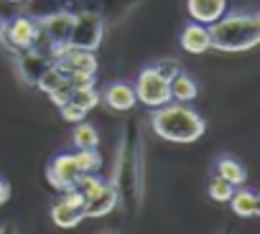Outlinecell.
<instances>
[{"instance_id":"7a4b0ae2","label":"cell","mask_w":260,"mask_h":234,"mask_svg":"<svg viewBox=\"0 0 260 234\" xmlns=\"http://www.w3.org/2000/svg\"><path fill=\"white\" fill-rule=\"evenodd\" d=\"M212 49L237 54V51H252L260 44V16L257 13H235L222 16L214 23H209Z\"/></svg>"},{"instance_id":"7c38bea8","label":"cell","mask_w":260,"mask_h":234,"mask_svg":"<svg viewBox=\"0 0 260 234\" xmlns=\"http://www.w3.org/2000/svg\"><path fill=\"white\" fill-rule=\"evenodd\" d=\"M227 204H230V206H232V211H235L237 216H242V219L257 216V211H260L257 193H255V191H250V188H237V186H235V191H232V196H230V201H227Z\"/></svg>"},{"instance_id":"d6986e66","label":"cell","mask_w":260,"mask_h":234,"mask_svg":"<svg viewBox=\"0 0 260 234\" xmlns=\"http://www.w3.org/2000/svg\"><path fill=\"white\" fill-rule=\"evenodd\" d=\"M232 191H235V186H232L230 181H224L222 176H214V178L209 181V199H212V201L227 204L230 196H232Z\"/></svg>"},{"instance_id":"4fadbf2b","label":"cell","mask_w":260,"mask_h":234,"mask_svg":"<svg viewBox=\"0 0 260 234\" xmlns=\"http://www.w3.org/2000/svg\"><path fill=\"white\" fill-rule=\"evenodd\" d=\"M82 219H87L84 211H82L79 206L64 201V199L51 206V221H54L59 229H74L77 224H82Z\"/></svg>"},{"instance_id":"3957f363","label":"cell","mask_w":260,"mask_h":234,"mask_svg":"<svg viewBox=\"0 0 260 234\" xmlns=\"http://www.w3.org/2000/svg\"><path fill=\"white\" fill-rule=\"evenodd\" d=\"M136 89V99L151 109L171 102V92H169V79L156 69V66H146L141 74H138V84L133 87Z\"/></svg>"},{"instance_id":"9a60e30c","label":"cell","mask_w":260,"mask_h":234,"mask_svg":"<svg viewBox=\"0 0 260 234\" xmlns=\"http://www.w3.org/2000/svg\"><path fill=\"white\" fill-rule=\"evenodd\" d=\"M217 176H222L224 181H230L232 186H242L245 181H247V171H245V166L240 163V161H235V158H219V163H217Z\"/></svg>"},{"instance_id":"6da1fadb","label":"cell","mask_w":260,"mask_h":234,"mask_svg":"<svg viewBox=\"0 0 260 234\" xmlns=\"http://www.w3.org/2000/svg\"><path fill=\"white\" fill-rule=\"evenodd\" d=\"M151 128L158 138L169 143H194L207 133L204 117L194 107H189V102H174V99L153 109Z\"/></svg>"},{"instance_id":"ba28073f","label":"cell","mask_w":260,"mask_h":234,"mask_svg":"<svg viewBox=\"0 0 260 234\" xmlns=\"http://www.w3.org/2000/svg\"><path fill=\"white\" fill-rule=\"evenodd\" d=\"M100 102H105L110 109H115V112H127V109H133L136 104H138V99H136V89L130 87V84H125V82H112V84H107L105 89H102V94H100Z\"/></svg>"},{"instance_id":"5bb4252c","label":"cell","mask_w":260,"mask_h":234,"mask_svg":"<svg viewBox=\"0 0 260 234\" xmlns=\"http://www.w3.org/2000/svg\"><path fill=\"white\" fill-rule=\"evenodd\" d=\"M169 92H171V99H174V102H191V99H197L199 87H197V82H194L189 74L176 71V74L169 79Z\"/></svg>"},{"instance_id":"2e32d148","label":"cell","mask_w":260,"mask_h":234,"mask_svg":"<svg viewBox=\"0 0 260 234\" xmlns=\"http://www.w3.org/2000/svg\"><path fill=\"white\" fill-rule=\"evenodd\" d=\"M69 104L89 112L100 104V92L92 87V84H82V87H72V94H69Z\"/></svg>"},{"instance_id":"e0dca14e","label":"cell","mask_w":260,"mask_h":234,"mask_svg":"<svg viewBox=\"0 0 260 234\" xmlns=\"http://www.w3.org/2000/svg\"><path fill=\"white\" fill-rule=\"evenodd\" d=\"M72 140H74L77 148H97V145H100V135H97V130H94L89 123H84V120L77 123Z\"/></svg>"},{"instance_id":"603a6c76","label":"cell","mask_w":260,"mask_h":234,"mask_svg":"<svg viewBox=\"0 0 260 234\" xmlns=\"http://www.w3.org/2000/svg\"><path fill=\"white\" fill-rule=\"evenodd\" d=\"M8 199H11V183L6 178H0V206H3Z\"/></svg>"},{"instance_id":"7402d4cb","label":"cell","mask_w":260,"mask_h":234,"mask_svg":"<svg viewBox=\"0 0 260 234\" xmlns=\"http://www.w3.org/2000/svg\"><path fill=\"white\" fill-rule=\"evenodd\" d=\"M153 66H156V69H158L166 79H171L176 71H181V64H179V61H174V59H158Z\"/></svg>"},{"instance_id":"30bf717a","label":"cell","mask_w":260,"mask_h":234,"mask_svg":"<svg viewBox=\"0 0 260 234\" xmlns=\"http://www.w3.org/2000/svg\"><path fill=\"white\" fill-rule=\"evenodd\" d=\"M186 11L191 21L209 26L227 13V0H186Z\"/></svg>"},{"instance_id":"9c48e42d","label":"cell","mask_w":260,"mask_h":234,"mask_svg":"<svg viewBox=\"0 0 260 234\" xmlns=\"http://www.w3.org/2000/svg\"><path fill=\"white\" fill-rule=\"evenodd\" d=\"M179 44H181V49L189 51V54H207V51L212 49L209 26L197 23V21L186 23L184 31H181V36H179Z\"/></svg>"},{"instance_id":"52a82bcc","label":"cell","mask_w":260,"mask_h":234,"mask_svg":"<svg viewBox=\"0 0 260 234\" xmlns=\"http://www.w3.org/2000/svg\"><path fill=\"white\" fill-rule=\"evenodd\" d=\"M72 21H74L72 13H51V16H46L39 23L44 38L51 44V51H56L59 46H67V38H69V31H72Z\"/></svg>"},{"instance_id":"ac0fdd59","label":"cell","mask_w":260,"mask_h":234,"mask_svg":"<svg viewBox=\"0 0 260 234\" xmlns=\"http://www.w3.org/2000/svg\"><path fill=\"white\" fill-rule=\"evenodd\" d=\"M74 161H77L82 173H94L100 168V163H102L97 148H79V153H74Z\"/></svg>"},{"instance_id":"277c9868","label":"cell","mask_w":260,"mask_h":234,"mask_svg":"<svg viewBox=\"0 0 260 234\" xmlns=\"http://www.w3.org/2000/svg\"><path fill=\"white\" fill-rule=\"evenodd\" d=\"M100 44H102V18L97 13H92V11L77 13L74 21H72V31H69L67 46L94 51Z\"/></svg>"},{"instance_id":"8992f818","label":"cell","mask_w":260,"mask_h":234,"mask_svg":"<svg viewBox=\"0 0 260 234\" xmlns=\"http://www.w3.org/2000/svg\"><path fill=\"white\" fill-rule=\"evenodd\" d=\"M46 173H49V183L54 188H59V191L74 188L77 181H79V176H82L74 155H59V158H54Z\"/></svg>"},{"instance_id":"cb8c5ba5","label":"cell","mask_w":260,"mask_h":234,"mask_svg":"<svg viewBox=\"0 0 260 234\" xmlns=\"http://www.w3.org/2000/svg\"><path fill=\"white\" fill-rule=\"evenodd\" d=\"M11 3H21V0H11Z\"/></svg>"},{"instance_id":"5b68a950","label":"cell","mask_w":260,"mask_h":234,"mask_svg":"<svg viewBox=\"0 0 260 234\" xmlns=\"http://www.w3.org/2000/svg\"><path fill=\"white\" fill-rule=\"evenodd\" d=\"M0 38L6 41V46H11L13 51H26L34 49L36 38H39V23H34L26 16L11 18L0 26Z\"/></svg>"},{"instance_id":"ffe728a7","label":"cell","mask_w":260,"mask_h":234,"mask_svg":"<svg viewBox=\"0 0 260 234\" xmlns=\"http://www.w3.org/2000/svg\"><path fill=\"white\" fill-rule=\"evenodd\" d=\"M69 94H72V84L64 79L59 87H54V89L49 92V99H51L56 107H61V104H67V102H69Z\"/></svg>"},{"instance_id":"8fae6325","label":"cell","mask_w":260,"mask_h":234,"mask_svg":"<svg viewBox=\"0 0 260 234\" xmlns=\"http://www.w3.org/2000/svg\"><path fill=\"white\" fill-rule=\"evenodd\" d=\"M115 204H117V191L105 183L97 193H92V196L84 199L82 211H84V216H89V219H100V216H107V214L115 209Z\"/></svg>"},{"instance_id":"44dd1931","label":"cell","mask_w":260,"mask_h":234,"mask_svg":"<svg viewBox=\"0 0 260 234\" xmlns=\"http://www.w3.org/2000/svg\"><path fill=\"white\" fill-rule=\"evenodd\" d=\"M59 109H61V117H64L67 123H82L84 117H87V112H84V109H79V107H74V104H69V102H67V104H61Z\"/></svg>"}]
</instances>
